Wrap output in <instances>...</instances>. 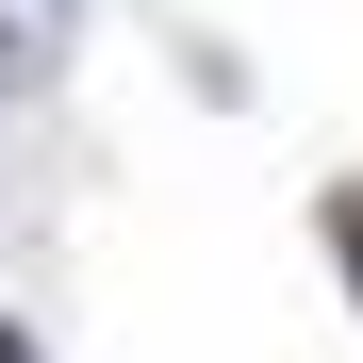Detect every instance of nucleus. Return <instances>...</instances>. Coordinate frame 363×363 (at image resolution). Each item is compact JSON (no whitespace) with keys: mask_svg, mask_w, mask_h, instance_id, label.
Listing matches in <instances>:
<instances>
[{"mask_svg":"<svg viewBox=\"0 0 363 363\" xmlns=\"http://www.w3.org/2000/svg\"><path fill=\"white\" fill-rule=\"evenodd\" d=\"M67 33L83 0H0V83H67Z\"/></svg>","mask_w":363,"mask_h":363,"instance_id":"f257e3e1","label":"nucleus"},{"mask_svg":"<svg viewBox=\"0 0 363 363\" xmlns=\"http://www.w3.org/2000/svg\"><path fill=\"white\" fill-rule=\"evenodd\" d=\"M0 363H50V347H33V330H17V314H0Z\"/></svg>","mask_w":363,"mask_h":363,"instance_id":"f03ea898","label":"nucleus"},{"mask_svg":"<svg viewBox=\"0 0 363 363\" xmlns=\"http://www.w3.org/2000/svg\"><path fill=\"white\" fill-rule=\"evenodd\" d=\"M330 231H347V248H363V199H330Z\"/></svg>","mask_w":363,"mask_h":363,"instance_id":"7ed1b4c3","label":"nucleus"}]
</instances>
